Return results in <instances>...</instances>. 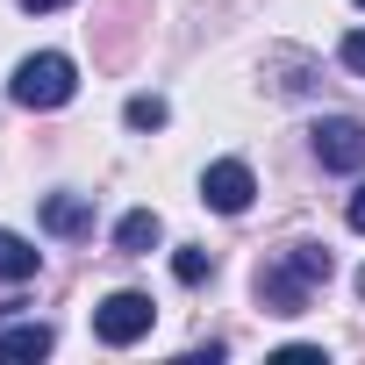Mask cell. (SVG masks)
I'll use <instances>...</instances> for the list:
<instances>
[{"mask_svg":"<svg viewBox=\"0 0 365 365\" xmlns=\"http://www.w3.org/2000/svg\"><path fill=\"white\" fill-rule=\"evenodd\" d=\"M22 8H29V15H51V8H65V0H22Z\"/></svg>","mask_w":365,"mask_h":365,"instance_id":"cell-14","label":"cell"},{"mask_svg":"<svg viewBox=\"0 0 365 365\" xmlns=\"http://www.w3.org/2000/svg\"><path fill=\"white\" fill-rule=\"evenodd\" d=\"M172 272H179V287H201V279H208L215 265H208V251H194V244H187V251L172 258Z\"/></svg>","mask_w":365,"mask_h":365,"instance_id":"cell-11","label":"cell"},{"mask_svg":"<svg viewBox=\"0 0 365 365\" xmlns=\"http://www.w3.org/2000/svg\"><path fill=\"white\" fill-rule=\"evenodd\" d=\"M251 194H258V179H251V165H244V158H215V165L201 172V201H208L215 215H244V208H251Z\"/></svg>","mask_w":365,"mask_h":365,"instance_id":"cell-4","label":"cell"},{"mask_svg":"<svg viewBox=\"0 0 365 365\" xmlns=\"http://www.w3.org/2000/svg\"><path fill=\"white\" fill-rule=\"evenodd\" d=\"M8 93H15V108L51 115V108H65V101L79 93V72H72V58H65V51H36V58H22V65H15Z\"/></svg>","mask_w":365,"mask_h":365,"instance_id":"cell-2","label":"cell"},{"mask_svg":"<svg viewBox=\"0 0 365 365\" xmlns=\"http://www.w3.org/2000/svg\"><path fill=\"white\" fill-rule=\"evenodd\" d=\"M336 272V258H329V244H294V251H279L265 272H258V301L272 308V315H301L308 301H315V287Z\"/></svg>","mask_w":365,"mask_h":365,"instance_id":"cell-1","label":"cell"},{"mask_svg":"<svg viewBox=\"0 0 365 365\" xmlns=\"http://www.w3.org/2000/svg\"><path fill=\"white\" fill-rule=\"evenodd\" d=\"M315 158L329 172H365V122H351V115L315 122Z\"/></svg>","mask_w":365,"mask_h":365,"instance_id":"cell-5","label":"cell"},{"mask_svg":"<svg viewBox=\"0 0 365 365\" xmlns=\"http://www.w3.org/2000/svg\"><path fill=\"white\" fill-rule=\"evenodd\" d=\"M358 8H365V0H358Z\"/></svg>","mask_w":365,"mask_h":365,"instance_id":"cell-16","label":"cell"},{"mask_svg":"<svg viewBox=\"0 0 365 365\" xmlns=\"http://www.w3.org/2000/svg\"><path fill=\"white\" fill-rule=\"evenodd\" d=\"M165 115H172V108H165L158 93H129V108H122L129 129H165Z\"/></svg>","mask_w":365,"mask_h":365,"instance_id":"cell-10","label":"cell"},{"mask_svg":"<svg viewBox=\"0 0 365 365\" xmlns=\"http://www.w3.org/2000/svg\"><path fill=\"white\" fill-rule=\"evenodd\" d=\"M43 230H51V237H86V230H93V201L51 194V201H43Z\"/></svg>","mask_w":365,"mask_h":365,"instance_id":"cell-6","label":"cell"},{"mask_svg":"<svg viewBox=\"0 0 365 365\" xmlns=\"http://www.w3.org/2000/svg\"><path fill=\"white\" fill-rule=\"evenodd\" d=\"M36 265H43V251H36L29 237L0 230V279H8V287H22V279H36Z\"/></svg>","mask_w":365,"mask_h":365,"instance_id":"cell-8","label":"cell"},{"mask_svg":"<svg viewBox=\"0 0 365 365\" xmlns=\"http://www.w3.org/2000/svg\"><path fill=\"white\" fill-rule=\"evenodd\" d=\"M358 294H365V272H358Z\"/></svg>","mask_w":365,"mask_h":365,"instance_id":"cell-15","label":"cell"},{"mask_svg":"<svg viewBox=\"0 0 365 365\" xmlns=\"http://www.w3.org/2000/svg\"><path fill=\"white\" fill-rule=\"evenodd\" d=\"M336 58H344V65H351V72H365V29H351V36H344V43H336Z\"/></svg>","mask_w":365,"mask_h":365,"instance_id":"cell-12","label":"cell"},{"mask_svg":"<svg viewBox=\"0 0 365 365\" xmlns=\"http://www.w3.org/2000/svg\"><path fill=\"white\" fill-rule=\"evenodd\" d=\"M344 215H351V230H358V237H365V187H358V194H351V208H344Z\"/></svg>","mask_w":365,"mask_h":365,"instance_id":"cell-13","label":"cell"},{"mask_svg":"<svg viewBox=\"0 0 365 365\" xmlns=\"http://www.w3.org/2000/svg\"><path fill=\"white\" fill-rule=\"evenodd\" d=\"M165 237V222H158V208H129L122 222H115V251H129V258H143L150 244Z\"/></svg>","mask_w":365,"mask_h":365,"instance_id":"cell-7","label":"cell"},{"mask_svg":"<svg viewBox=\"0 0 365 365\" xmlns=\"http://www.w3.org/2000/svg\"><path fill=\"white\" fill-rule=\"evenodd\" d=\"M51 322H15V329H0V358H51Z\"/></svg>","mask_w":365,"mask_h":365,"instance_id":"cell-9","label":"cell"},{"mask_svg":"<svg viewBox=\"0 0 365 365\" xmlns=\"http://www.w3.org/2000/svg\"><path fill=\"white\" fill-rule=\"evenodd\" d=\"M150 294H136V287H122V294H108L101 308H93V336L108 344V351H129L136 336H150Z\"/></svg>","mask_w":365,"mask_h":365,"instance_id":"cell-3","label":"cell"}]
</instances>
